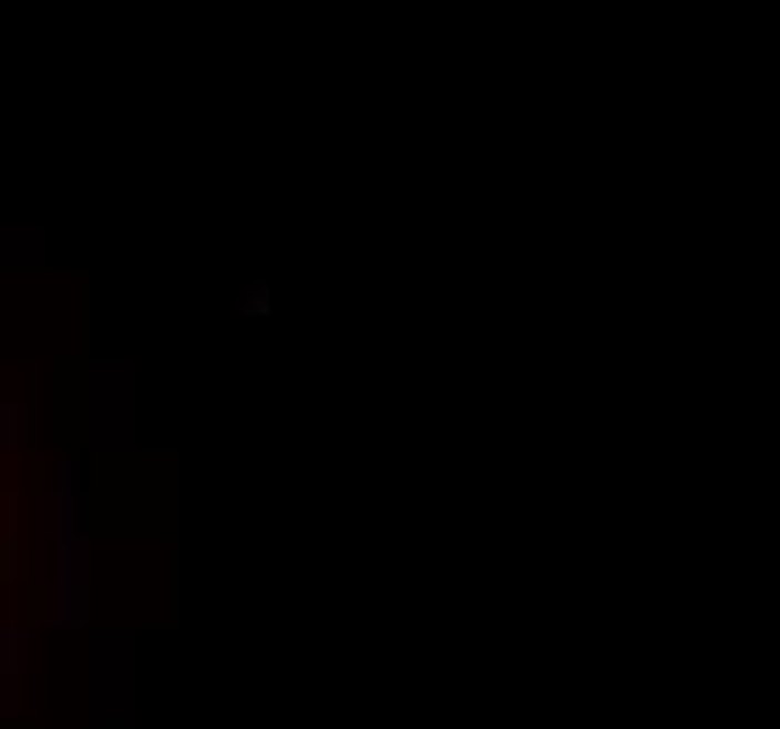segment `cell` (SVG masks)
<instances>
[{"label": "cell", "instance_id": "1", "mask_svg": "<svg viewBox=\"0 0 780 729\" xmlns=\"http://www.w3.org/2000/svg\"><path fill=\"white\" fill-rule=\"evenodd\" d=\"M135 359H84L73 382L62 371V388L79 404L73 438L96 454V461H119V454L135 449Z\"/></svg>", "mask_w": 780, "mask_h": 729}, {"label": "cell", "instance_id": "2", "mask_svg": "<svg viewBox=\"0 0 780 729\" xmlns=\"http://www.w3.org/2000/svg\"><path fill=\"white\" fill-rule=\"evenodd\" d=\"M135 628H91V729H135Z\"/></svg>", "mask_w": 780, "mask_h": 729}, {"label": "cell", "instance_id": "3", "mask_svg": "<svg viewBox=\"0 0 780 729\" xmlns=\"http://www.w3.org/2000/svg\"><path fill=\"white\" fill-rule=\"evenodd\" d=\"M51 264V230L40 219H7L0 225V269L18 276V269H45Z\"/></svg>", "mask_w": 780, "mask_h": 729}, {"label": "cell", "instance_id": "4", "mask_svg": "<svg viewBox=\"0 0 780 729\" xmlns=\"http://www.w3.org/2000/svg\"><path fill=\"white\" fill-rule=\"evenodd\" d=\"M23 674H29V628H18L12 617L0 623V718L7 729H18V690H23Z\"/></svg>", "mask_w": 780, "mask_h": 729}, {"label": "cell", "instance_id": "5", "mask_svg": "<svg viewBox=\"0 0 780 729\" xmlns=\"http://www.w3.org/2000/svg\"><path fill=\"white\" fill-rule=\"evenodd\" d=\"M29 404L23 399H0V454H23L29 449Z\"/></svg>", "mask_w": 780, "mask_h": 729}, {"label": "cell", "instance_id": "6", "mask_svg": "<svg viewBox=\"0 0 780 729\" xmlns=\"http://www.w3.org/2000/svg\"><path fill=\"white\" fill-rule=\"evenodd\" d=\"M236 315H253V320H265V315H270V287H265V281L242 287V298H236Z\"/></svg>", "mask_w": 780, "mask_h": 729}, {"label": "cell", "instance_id": "7", "mask_svg": "<svg viewBox=\"0 0 780 729\" xmlns=\"http://www.w3.org/2000/svg\"><path fill=\"white\" fill-rule=\"evenodd\" d=\"M23 522V516H18ZM18 522H12V533H7V551H0V562H7V567H0V573H7V595L18 589Z\"/></svg>", "mask_w": 780, "mask_h": 729}]
</instances>
